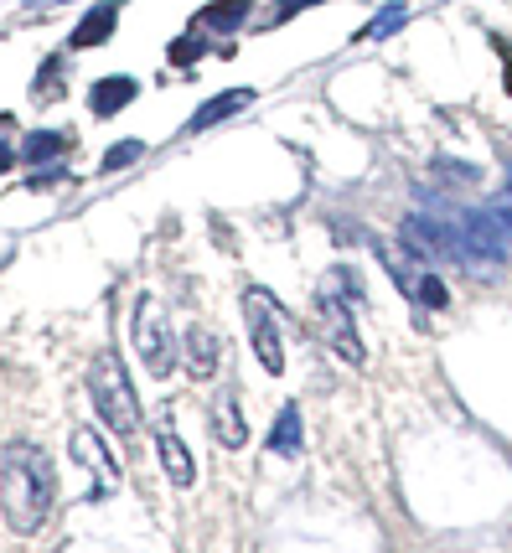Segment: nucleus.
Returning <instances> with one entry per match:
<instances>
[{
    "instance_id": "f257e3e1",
    "label": "nucleus",
    "mask_w": 512,
    "mask_h": 553,
    "mask_svg": "<svg viewBox=\"0 0 512 553\" xmlns=\"http://www.w3.org/2000/svg\"><path fill=\"white\" fill-rule=\"evenodd\" d=\"M57 502V466L42 445H6V460H0V507H6V522L16 533H42V522L52 517Z\"/></svg>"
},
{
    "instance_id": "f03ea898",
    "label": "nucleus",
    "mask_w": 512,
    "mask_h": 553,
    "mask_svg": "<svg viewBox=\"0 0 512 553\" xmlns=\"http://www.w3.org/2000/svg\"><path fill=\"white\" fill-rule=\"evenodd\" d=\"M88 393H94V409L104 414V424L114 435H135L140 429V398H135V383L125 378V362L114 352H104L88 373Z\"/></svg>"
},
{
    "instance_id": "7ed1b4c3",
    "label": "nucleus",
    "mask_w": 512,
    "mask_h": 553,
    "mask_svg": "<svg viewBox=\"0 0 512 553\" xmlns=\"http://www.w3.org/2000/svg\"><path fill=\"white\" fill-rule=\"evenodd\" d=\"M347 285H357L352 269L326 274V285H321V295H316V316H321V336L331 342V352H342V362L363 367V336H357V321H352V295L342 300Z\"/></svg>"
},
{
    "instance_id": "20e7f679",
    "label": "nucleus",
    "mask_w": 512,
    "mask_h": 553,
    "mask_svg": "<svg viewBox=\"0 0 512 553\" xmlns=\"http://www.w3.org/2000/svg\"><path fill=\"white\" fill-rule=\"evenodd\" d=\"M130 336H135V357H140L156 378H166L171 367H176V326H171L166 305H161L156 295H140V300H135Z\"/></svg>"
},
{
    "instance_id": "39448f33",
    "label": "nucleus",
    "mask_w": 512,
    "mask_h": 553,
    "mask_svg": "<svg viewBox=\"0 0 512 553\" xmlns=\"http://www.w3.org/2000/svg\"><path fill=\"white\" fill-rule=\"evenodd\" d=\"M244 321H249V342L264 362V373H285V347H280V311L264 290H249L244 295Z\"/></svg>"
},
{
    "instance_id": "423d86ee",
    "label": "nucleus",
    "mask_w": 512,
    "mask_h": 553,
    "mask_svg": "<svg viewBox=\"0 0 512 553\" xmlns=\"http://www.w3.org/2000/svg\"><path fill=\"white\" fill-rule=\"evenodd\" d=\"M207 424H213V435H218V445H223V450L249 445L244 404H238V393H233V388H218V398H213V414H207Z\"/></svg>"
},
{
    "instance_id": "0eeeda50",
    "label": "nucleus",
    "mask_w": 512,
    "mask_h": 553,
    "mask_svg": "<svg viewBox=\"0 0 512 553\" xmlns=\"http://www.w3.org/2000/svg\"><path fill=\"white\" fill-rule=\"evenodd\" d=\"M73 455L83 460L88 471H99V497H109V491L119 486V466L109 460V450H104V440L94 435V429H78V435H73Z\"/></svg>"
},
{
    "instance_id": "6e6552de",
    "label": "nucleus",
    "mask_w": 512,
    "mask_h": 553,
    "mask_svg": "<svg viewBox=\"0 0 512 553\" xmlns=\"http://www.w3.org/2000/svg\"><path fill=\"white\" fill-rule=\"evenodd\" d=\"M223 362V336L207 331V326H192L187 331V373L192 378H213Z\"/></svg>"
},
{
    "instance_id": "1a4fd4ad",
    "label": "nucleus",
    "mask_w": 512,
    "mask_h": 553,
    "mask_svg": "<svg viewBox=\"0 0 512 553\" xmlns=\"http://www.w3.org/2000/svg\"><path fill=\"white\" fill-rule=\"evenodd\" d=\"M156 450H161V466H166V476H171L176 486H192V481H197V466H192V455H187L182 435H176L171 424H161V429H156Z\"/></svg>"
},
{
    "instance_id": "9d476101",
    "label": "nucleus",
    "mask_w": 512,
    "mask_h": 553,
    "mask_svg": "<svg viewBox=\"0 0 512 553\" xmlns=\"http://www.w3.org/2000/svg\"><path fill=\"white\" fill-rule=\"evenodd\" d=\"M135 78H125V73H109V78H99L94 83V94H88V109H94L99 119H109V114H119L125 104H135Z\"/></svg>"
},
{
    "instance_id": "9b49d317",
    "label": "nucleus",
    "mask_w": 512,
    "mask_h": 553,
    "mask_svg": "<svg viewBox=\"0 0 512 553\" xmlns=\"http://www.w3.org/2000/svg\"><path fill=\"white\" fill-rule=\"evenodd\" d=\"M249 104H254V88H228V94L207 99V104L192 114V125H187V130H213V125H223V119H233L238 109H249Z\"/></svg>"
},
{
    "instance_id": "f8f14e48",
    "label": "nucleus",
    "mask_w": 512,
    "mask_h": 553,
    "mask_svg": "<svg viewBox=\"0 0 512 553\" xmlns=\"http://www.w3.org/2000/svg\"><path fill=\"white\" fill-rule=\"evenodd\" d=\"M114 21H119V0H104V6H94V11L78 21L73 47H104V42L114 37Z\"/></svg>"
},
{
    "instance_id": "ddd939ff",
    "label": "nucleus",
    "mask_w": 512,
    "mask_h": 553,
    "mask_svg": "<svg viewBox=\"0 0 512 553\" xmlns=\"http://www.w3.org/2000/svg\"><path fill=\"white\" fill-rule=\"evenodd\" d=\"M300 440H306L300 409H295V404H285V409H280V419H275V429H269V450H275V455H300Z\"/></svg>"
},
{
    "instance_id": "4468645a",
    "label": "nucleus",
    "mask_w": 512,
    "mask_h": 553,
    "mask_svg": "<svg viewBox=\"0 0 512 553\" xmlns=\"http://www.w3.org/2000/svg\"><path fill=\"white\" fill-rule=\"evenodd\" d=\"M63 135H57V130H32V135H26L21 140V161H32V166H52L57 156H63Z\"/></svg>"
},
{
    "instance_id": "2eb2a0df",
    "label": "nucleus",
    "mask_w": 512,
    "mask_h": 553,
    "mask_svg": "<svg viewBox=\"0 0 512 553\" xmlns=\"http://www.w3.org/2000/svg\"><path fill=\"white\" fill-rule=\"evenodd\" d=\"M254 11V0H223V6H207L197 16V26H218V32H238V21Z\"/></svg>"
},
{
    "instance_id": "dca6fc26",
    "label": "nucleus",
    "mask_w": 512,
    "mask_h": 553,
    "mask_svg": "<svg viewBox=\"0 0 512 553\" xmlns=\"http://www.w3.org/2000/svg\"><path fill=\"white\" fill-rule=\"evenodd\" d=\"M404 21H409V6H399V0H394V6H383V11L363 26V37H394Z\"/></svg>"
},
{
    "instance_id": "f3484780",
    "label": "nucleus",
    "mask_w": 512,
    "mask_h": 553,
    "mask_svg": "<svg viewBox=\"0 0 512 553\" xmlns=\"http://www.w3.org/2000/svg\"><path fill=\"white\" fill-rule=\"evenodd\" d=\"M207 52V37L202 32H187L182 42H171V63H182V68H192L197 63V57Z\"/></svg>"
},
{
    "instance_id": "a211bd4d",
    "label": "nucleus",
    "mask_w": 512,
    "mask_h": 553,
    "mask_svg": "<svg viewBox=\"0 0 512 553\" xmlns=\"http://www.w3.org/2000/svg\"><path fill=\"white\" fill-rule=\"evenodd\" d=\"M140 156H145V145H140V140H119L109 156H104V171H125V166H135Z\"/></svg>"
},
{
    "instance_id": "6ab92c4d",
    "label": "nucleus",
    "mask_w": 512,
    "mask_h": 553,
    "mask_svg": "<svg viewBox=\"0 0 512 553\" xmlns=\"http://www.w3.org/2000/svg\"><path fill=\"white\" fill-rule=\"evenodd\" d=\"M492 212H497V223H502V233L512 238V171H507V192L497 197V207H492Z\"/></svg>"
},
{
    "instance_id": "aec40b11",
    "label": "nucleus",
    "mask_w": 512,
    "mask_h": 553,
    "mask_svg": "<svg viewBox=\"0 0 512 553\" xmlns=\"http://www.w3.org/2000/svg\"><path fill=\"white\" fill-rule=\"evenodd\" d=\"M306 6H316V0H280V6H275V21H290L295 11H306Z\"/></svg>"
},
{
    "instance_id": "412c9836",
    "label": "nucleus",
    "mask_w": 512,
    "mask_h": 553,
    "mask_svg": "<svg viewBox=\"0 0 512 553\" xmlns=\"http://www.w3.org/2000/svg\"><path fill=\"white\" fill-rule=\"evenodd\" d=\"M16 156H21V150H11V140H0V171H6Z\"/></svg>"
},
{
    "instance_id": "4be33fe9",
    "label": "nucleus",
    "mask_w": 512,
    "mask_h": 553,
    "mask_svg": "<svg viewBox=\"0 0 512 553\" xmlns=\"http://www.w3.org/2000/svg\"><path fill=\"white\" fill-rule=\"evenodd\" d=\"M497 47L507 52V94H512V47H507V42H497Z\"/></svg>"
},
{
    "instance_id": "5701e85b",
    "label": "nucleus",
    "mask_w": 512,
    "mask_h": 553,
    "mask_svg": "<svg viewBox=\"0 0 512 553\" xmlns=\"http://www.w3.org/2000/svg\"><path fill=\"white\" fill-rule=\"evenodd\" d=\"M26 6H63V0H26Z\"/></svg>"
}]
</instances>
